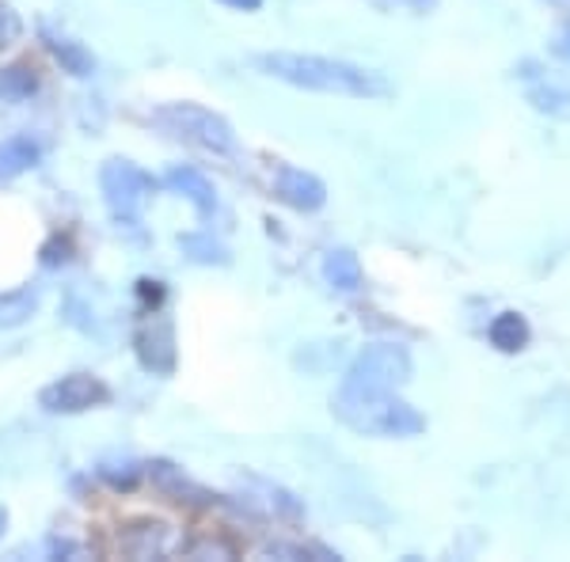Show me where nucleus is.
Segmentation results:
<instances>
[{
	"label": "nucleus",
	"instance_id": "obj_15",
	"mask_svg": "<svg viewBox=\"0 0 570 562\" xmlns=\"http://www.w3.org/2000/svg\"><path fill=\"white\" fill-rule=\"evenodd\" d=\"M487 338H491V346L499 349V354H521L532 338V327L521 312H499V316L491 319V327H487Z\"/></svg>",
	"mask_w": 570,
	"mask_h": 562
},
{
	"label": "nucleus",
	"instance_id": "obj_24",
	"mask_svg": "<svg viewBox=\"0 0 570 562\" xmlns=\"http://www.w3.org/2000/svg\"><path fill=\"white\" fill-rule=\"evenodd\" d=\"M20 34H23L20 12H12V8L0 0V50H12V46L20 42Z\"/></svg>",
	"mask_w": 570,
	"mask_h": 562
},
{
	"label": "nucleus",
	"instance_id": "obj_23",
	"mask_svg": "<svg viewBox=\"0 0 570 562\" xmlns=\"http://www.w3.org/2000/svg\"><path fill=\"white\" fill-rule=\"evenodd\" d=\"M72 263V239L69 236H50L42 244V266H50V270H58V266H69Z\"/></svg>",
	"mask_w": 570,
	"mask_h": 562
},
{
	"label": "nucleus",
	"instance_id": "obj_21",
	"mask_svg": "<svg viewBox=\"0 0 570 562\" xmlns=\"http://www.w3.org/2000/svg\"><path fill=\"white\" fill-rule=\"evenodd\" d=\"M263 555H271V559H338L335 551L320 548V543H297V540L293 543H282V540L266 543Z\"/></svg>",
	"mask_w": 570,
	"mask_h": 562
},
{
	"label": "nucleus",
	"instance_id": "obj_9",
	"mask_svg": "<svg viewBox=\"0 0 570 562\" xmlns=\"http://www.w3.org/2000/svg\"><path fill=\"white\" fill-rule=\"evenodd\" d=\"M134 354L145 373L168 376L171 368H176V327L153 312V316L134 331Z\"/></svg>",
	"mask_w": 570,
	"mask_h": 562
},
{
	"label": "nucleus",
	"instance_id": "obj_14",
	"mask_svg": "<svg viewBox=\"0 0 570 562\" xmlns=\"http://www.w3.org/2000/svg\"><path fill=\"white\" fill-rule=\"evenodd\" d=\"M42 308V285L27 282L16 285V289L0 293V331H16L23 324H31Z\"/></svg>",
	"mask_w": 570,
	"mask_h": 562
},
{
	"label": "nucleus",
	"instance_id": "obj_18",
	"mask_svg": "<svg viewBox=\"0 0 570 562\" xmlns=\"http://www.w3.org/2000/svg\"><path fill=\"white\" fill-rule=\"evenodd\" d=\"M179 252L187 255L190 263H198V266H228V263H233L228 247L220 244V239L209 236V233H187V236H179Z\"/></svg>",
	"mask_w": 570,
	"mask_h": 562
},
{
	"label": "nucleus",
	"instance_id": "obj_4",
	"mask_svg": "<svg viewBox=\"0 0 570 562\" xmlns=\"http://www.w3.org/2000/svg\"><path fill=\"white\" fill-rule=\"evenodd\" d=\"M187 532L179 529V521L164 517V513H134L122 517L110 532L107 551L134 562H153V559H176Z\"/></svg>",
	"mask_w": 570,
	"mask_h": 562
},
{
	"label": "nucleus",
	"instance_id": "obj_25",
	"mask_svg": "<svg viewBox=\"0 0 570 562\" xmlns=\"http://www.w3.org/2000/svg\"><path fill=\"white\" fill-rule=\"evenodd\" d=\"M46 555L50 559H88L91 548L88 543H77V540H50L46 543Z\"/></svg>",
	"mask_w": 570,
	"mask_h": 562
},
{
	"label": "nucleus",
	"instance_id": "obj_5",
	"mask_svg": "<svg viewBox=\"0 0 570 562\" xmlns=\"http://www.w3.org/2000/svg\"><path fill=\"white\" fill-rule=\"evenodd\" d=\"M411 373H415V362H411L407 349L395 343H376V346H365L362 354L354 357L343 384H338V392L389 395V392H400L403 384H411Z\"/></svg>",
	"mask_w": 570,
	"mask_h": 562
},
{
	"label": "nucleus",
	"instance_id": "obj_19",
	"mask_svg": "<svg viewBox=\"0 0 570 562\" xmlns=\"http://www.w3.org/2000/svg\"><path fill=\"white\" fill-rule=\"evenodd\" d=\"M96 475L104 479V483L115 494H130V491H137V486H141L145 467L134 464V460H104V464L96 467Z\"/></svg>",
	"mask_w": 570,
	"mask_h": 562
},
{
	"label": "nucleus",
	"instance_id": "obj_8",
	"mask_svg": "<svg viewBox=\"0 0 570 562\" xmlns=\"http://www.w3.org/2000/svg\"><path fill=\"white\" fill-rule=\"evenodd\" d=\"M271 187H274V198L285 201L289 209H297V214H316V209L327 206L324 179L297 168V164H278L271 175Z\"/></svg>",
	"mask_w": 570,
	"mask_h": 562
},
{
	"label": "nucleus",
	"instance_id": "obj_1",
	"mask_svg": "<svg viewBox=\"0 0 570 562\" xmlns=\"http://www.w3.org/2000/svg\"><path fill=\"white\" fill-rule=\"evenodd\" d=\"M255 69L271 80H282L301 91H320V96H346V99H384L392 96V85L384 72L354 66L343 58H324V53H289L274 50L255 58Z\"/></svg>",
	"mask_w": 570,
	"mask_h": 562
},
{
	"label": "nucleus",
	"instance_id": "obj_16",
	"mask_svg": "<svg viewBox=\"0 0 570 562\" xmlns=\"http://www.w3.org/2000/svg\"><path fill=\"white\" fill-rule=\"evenodd\" d=\"M324 282L331 285L335 293H357L362 289V263H357V255L351 247H331L324 255Z\"/></svg>",
	"mask_w": 570,
	"mask_h": 562
},
{
	"label": "nucleus",
	"instance_id": "obj_11",
	"mask_svg": "<svg viewBox=\"0 0 570 562\" xmlns=\"http://www.w3.org/2000/svg\"><path fill=\"white\" fill-rule=\"evenodd\" d=\"M160 183H164V190L187 198L190 206L198 209V217H214L217 214V190H214V183H209L206 171L190 168V164H176V168L164 171Z\"/></svg>",
	"mask_w": 570,
	"mask_h": 562
},
{
	"label": "nucleus",
	"instance_id": "obj_29",
	"mask_svg": "<svg viewBox=\"0 0 570 562\" xmlns=\"http://www.w3.org/2000/svg\"><path fill=\"white\" fill-rule=\"evenodd\" d=\"M4 524H8V510H0V536H4Z\"/></svg>",
	"mask_w": 570,
	"mask_h": 562
},
{
	"label": "nucleus",
	"instance_id": "obj_27",
	"mask_svg": "<svg viewBox=\"0 0 570 562\" xmlns=\"http://www.w3.org/2000/svg\"><path fill=\"white\" fill-rule=\"evenodd\" d=\"M551 53H556V58H567L570 61V27H563V31H559V39L551 42Z\"/></svg>",
	"mask_w": 570,
	"mask_h": 562
},
{
	"label": "nucleus",
	"instance_id": "obj_26",
	"mask_svg": "<svg viewBox=\"0 0 570 562\" xmlns=\"http://www.w3.org/2000/svg\"><path fill=\"white\" fill-rule=\"evenodd\" d=\"M137 293H141V297L149 300L153 308L164 300V285H160V282H149V278H145V282H137Z\"/></svg>",
	"mask_w": 570,
	"mask_h": 562
},
{
	"label": "nucleus",
	"instance_id": "obj_6",
	"mask_svg": "<svg viewBox=\"0 0 570 562\" xmlns=\"http://www.w3.org/2000/svg\"><path fill=\"white\" fill-rule=\"evenodd\" d=\"M99 190H104L107 214L115 217L118 225H126V228L141 225L153 179L137 168L134 160H126V156H110L104 168H99Z\"/></svg>",
	"mask_w": 570,
	"mask_h": 562
},
{
	"label": "nucleus",
	"instance_id": "obj_28",
	"mask_svg": "<svg viewBox=\"0 0 570 562\" xmlns=\"http://www.w3.org/2000/svg\"><path fill=\"white\" fill-rule=\"evenodd\" d=\"M217 4L233 8V12H259V8H263V0H217Z\"/></svg>",
	"mask_w": 570,
	"mask_h": 562
},
{
	"label": "nucleus",
	"instance_id": "obj_3",
	"mask_svg": "<svg viewBox=\"0 0 570 562\" xmlns=\"http://www.w3.org/2000/svg\"><path fill=\"white\" fill-rule=\"evenodd\" d=\"M149 122L156 130H164L171 141L195 145L202 152L228 156L236 152V130L228 118H220L217 110L202 107V103H164L149 115Z\"/></svg>",
	"mask_w": 570,
	"mask_h": 562
},
{
	"label": "nucleus",
	"instance_id": "obj_2",
	"mask_svg": "<svg viewBox=\"0 0 570 562\" xmlns=\"http://www.w3.org/2000/svg\"><path fill=\"white\" fill-rule=\"evenodd\" d=\"M331 411L343 426H351L362 437H419L426 430V418L400 400V392L389 395H343L335 392Z\"/></svg>",
	"mask_w": 570,
	"mask_h": 562
},
{
	"label": "nucleus",
	"instance_id": "obj_12",
	"mask_svg": "<svg viewBox=\"0 0 570 562\" xmlns=\"http://www.w3.org/2000/svg\"><path fill=\"white\" fill-rule=\"evenodd\" d=\"M42 164V141L31 134L0 137V187L16 183L20 175L35 171Z\"/></svg>",
	"mask_w": 570,
	"mask_h": 562
},
{
	"label": "nucleus",
	"instance_id": "obj_10",
	"mask_svg": "<svg viewBox=\"0 0 570 562\" xmlns=\"http://www.w3.org/2000/svg\"><path fill=\"white\" fill-rule=\"evenodd\" d=\"M240 486H247L244 502L252 505V510L266 513V517H278V521H301V517H305V502H301L293 491H285V486L271 483V479L244 475Z\"/></svg>",
	"mask_w": 570,
	"mask_h": 562
},
{
	"label": "nucleus",
	"instance_id": "obj_13",
	"mask_svg": "<svg viewBox=\"0 0 570 562\" xmlns=\"http://www.w3.org/2000/svg\"><path fill=\"white\" fill-rule=\"evenodd\" d=\"M42 46L53 58V66H58L61 72H69V77L88 80L91 72H96V58H91V50L85 42L69 39V34L53 31V27H42Z\"/></svg>",
	"mask_w": 570,
	"mask_h": 562
},
{
	"label": "nucleus",
	"instance_id": "obj_22",
	"mask_svg": "<svg viewBox=\"0 0 570 562\" xmlns=\"http://www.w3.org/2000/svg\"><path fill=\"white\" fill-rule=\"evenodd\" d=\"M529 103L544 115H556V118H567L570 115V91H559V88H537L529 91Z\"/></svg>",
	"mask_w": 570,
	"mask_h": 562
},
{
	"label": "nucleus",
	"instance_id": "obj_7",
	"mask_svg": "<svg viewBox=\"0 0 570 562\" xmlns=\"http://www.w3.org/2000/svg\"><path fill=\"white\" fill-rule=\"evenodd\" d=\"M110 388L104 384V376L96 373H69L58 376L53 384H46L39 392V407L46 414H85L96 407H107Z\"/></svg>",
	"mask_w": 570,
	"mask_h": 562
},
{
	"label": "nucleus",
	"instance_id": "obj_17",
	"mask_svg": "<svg viewBox=\"0 0 570 562\" xmlns=\"http://www.w3.org/2000/svg\"><path fill=\"white\" fill-rule=\"evenodd\" d=\"M42 77L31 61H12L0 69V103H27L31 96H39Z\"/></svg>",
	"mask_w": 570,
	"mask_h": 562
},
{
	"label": "nucleus",
	"instance_id": "obj_20",
	"mask_svg": "<svg viewBox=\"0 0 570 562\" xmlns=\"http://www.w3.org/2000/svg\"><path fill=\"white\" fill-rule=\"evenodd\" d=\"M236 548L220 532H195V536H183L179 559H233Z\"/></svg>",
	"mask_w": 570,
	"mask_h": 562
}]
</instances>
